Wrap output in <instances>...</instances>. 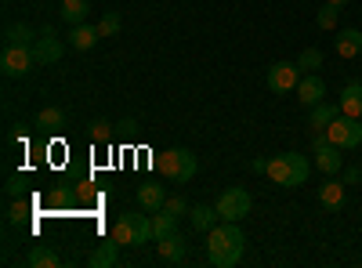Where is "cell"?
Here are the masks:
<instances>
[{"instance_id": "1", "label": "cell", "mask_w": 362, "mask_h": 268, "mask_svg": "<svg viewBox=\"0 0 362 268\" xmlns=\"http://www.w3.org/2000/svg\"><path fill=\"white\" fill-rule=\"evenodd\" d=\"M243 243H247V235H243V228H239L235 221L214 225L206 232V257H210V264H218V268L239 264V257H243Z\"/></svg>"}, {"instance_id": "2", "label": "cell", "mask_w": 362, "mask_h": 268, "mask_svg": "<svg viewBox=\"0 0 362 268\" xmlns=\"http://www.w3.org/2000/svg\"><path fill=\"white\" fill-rule=\"evenodd\" d=\"M264 174L272 177V185L297 189V185L308 182L312 163H308V156H300V153H283V156H272V160H268V170H264Z\"/></svg>"}, {"instance_id": "3", "label": "cell", "mask_w": 362, "mask_h": 268, "mask_svg": "<svg viewBox=\"0 0 362 268\" xmlns=\"http://www.w3.org/2000/svg\"><path fill=\"white\" fill-rule=\"evenodd\" d=\"M156 167L170 177L174 185H185V182H192V177H196L199 160H196V153H189V148H167V153L156 160Z\"/></svg>"}, {"instance_id": "4", "label": "cell", "mask_w": 362, "mask_h": 268, "mask_svg": "<svg viewBox=\"0 0 362 268\" xmlns=\"http://www.w3.org/2000/svg\"><path fill=\"white\" fill-rule=\"evenodd\" d=\"M344 148L334 145L326 138V131H312V156H315V167L329 177V174H341V163H344Z\"/></svg>"}, {"instance_id": "5", "label": "cell", "mask_w": 362, "mask_h": 268, "mask_svg": "<svg viewBox=\"0 0 362 268\" xmlns=\"http://www.w3.org/2000/svg\"><path fill=\"white\" fill-rule=\"evenodd\" d=\"M218 214H221V221H243L247 214H250V206H254V199H250V192L247 189H225L221 196H218Z\"/></svg>"}, {"instance_id": "6", "label": "cell", "mask_w": 362, "mask_h": 268, "mask_svg": "<svg viewBox=\"0 0 362 268\" xmlns=\"http://www.w3.org/2000/svg\"><path fill=\"white\" fill-rule=\"evenodd\" d=\"M326 138L348 153V148H358V145H362V124L355 120V116H344V112H341L337 120L326 127Z\"/></svg>"}, {"instance_id": "7", "label": "cell", "mask_w": 362, "mask_h": 268, "mask_svg": "<svg viewBox=\"0 0 362 268\" xmlns=\"http://www.w3.org/2000/svg\"><path fill=\"white\" fill-rule=\"evenodd\" d=\"M33 66H37L33 47H22V44H4V54H0V69H4V76H25Z\"/></svg>"}, {"instance_id": "8", "label": "cell", "mask_w": 362, "mask_h": 268, "mask_svg": "<svg viewBox=\"0 0 362 268\" xmlns=\"http://www.w3.org/2000/svg\"><path fill=\"white\" fill-rule=\"evenodd\" d=\"M300 83V66L297 62H276L268 69V91L272 95H286V91H297Z\"/></svg>"}, {"instance_id": "9", "label": "cell", "mask_w": 362, "mask_h": 268, "mask_svg": "<svg viewBox=\"0 0 362 268\" xmlns=\"http://www.w3.org/2000/svg\"><path fill=\"white\" fill-rule=\"evenodd\" d=\"M62 54H66V44L54 37V29H44V33L37 37V44H33V58H37V66H51V62H58Z\"/></svg>"}, {"instance_id": "10", "label": "cell", "mask_w": 362, "mask_h": 268, "mask_svg": "<svg viewBox=\"0 0 362 268\" xmlns=\"http://www.w3.org/2000/svg\"><path fill=\"white\" fill-rule=\"evenodd\" d=\"M156 250H160V257L167 264H181L185 254H189V243H185V235H181V232H170L167 240H156Z\"/></svg>"}, {"instance_id": "11", "label": "cell", "mask_w": 362, "mask_h": 268, "mask_svg": "<svg viewBox=\"0 0 362 268\" xmlns=\"http://www.w3.org/2000/svg\"><path fill=\"white\" fill-rule=\"evenodd\" d=\"M344 199H348V192H344V182H337V177L329 174L326 182L319 185V203L326 206V211H341V206H344Z\"/></svg>"}, {"instance_id": "12", "label": "cell", "mask_w": 362, "mask_h": 268, "mask_svg": "<svg viewBox=\"0 0 362 268\" xmlns=\"http://www.w3.org/2000/svg\"><path fill=\"white\" fill-rule=\"evenodd\" d=\"M109 240H116L119 247H138V221H134V211H127V214L116 218Z\"/></svg>"}, {"instance_id": "13", "label": "cell", "mask_w": 362, "mask_h": 268, "mask_svg": "<svg viewBox=\"0 0 362 268\" xmlns=\"http://www.w3.org/2000/svg\"><path fill=\"white\" fill-rule=\"evenodd\" d=\"M334 47H337V58H344V62L358 58V54H362V29H341L337 40H334Z\"/></svg>"}, {"instance_id": "14", "label": "cell", "mask_w": 362, "mask_h": 268, "mask_svg": "<svg viewBox=\"0 0 362 268\" xmlns=\"http://www.w3.org/2000/svg\"><path fill=\"white\" fill-rule=\"evenodd\" d=\"M322 95H326V83H322L315 73L300 76V83H297V98L305 102L308 109H312V105H319V102H322Z\"/></svg>"}, {"instance_id": "15", "label": "cell", "mask_w": 362, "mask_h": 268, "mask_svg": "<svg viewBox=\"0 0 362 268\" xmlns=\"http://www.w3.org/2000/svg\"><path fill=\"white\" fill-rule=\"evenodd\" d=\"M138 206L148 214H160L163 206H167V192L163 185H138Z\"/></svg>"}, {"instance_id": "16", "label": "cell", "mask_w": 362, "mask_h": 268, "mask_svg": "<svg viewBox=\"0 0 362 268\" xmlns=\"http://www.w3.org/2000/svg\"><path fill=\"white\" fill-rule=\"evenodd\" d=\"M102 37H98V25H87V22H80V25H73L69 29V44L76 47V51H90Z\"/></svg>"}, {"instance_id": "17", "label": "cell", "mask_w": 362, "mask_h": 268, "mask_svg": "<svg viewBox=\"0 0 362 268\" xmlns=\"http://www.w3.org/2000/svg\"><path fill=\"white\" fill-rule=\"evenodd\" d=\"M341 116V105H329V102H319V105H312V116H308V127L312 131H326L329 124H334Z\"/></svg>"}, {"instance_id": "18", "label": "cell", "mask_w": 362, "mask_h": 268, "mask_svg": "<svg viewBox=\"0 0 362 268\" xmlns=\"http://www.w3.org/2000/svg\"><path fill=\"white\" fill-rule=\"evenodd\" d=\"M341 112L344 116H355V120H362V83H348L341 91Z\"/></svg>"}, {"instance_id": "19", "label": "cell", "mask_w": 362, "mask_h": 268, "mask_svg": "<svg viewBox=\"0 0 362 268\" xmlns=\"http://www.w3.org/2000/svg\"><path fill=\"white\" fill-rule=\"evenodd\" d=\"M4 40L8 44H22V47H33L37 44V33H33V25H25V22H11L4 29Z\"/></svg>"}, {"instance_id": "20", "label": "cell", "mask_w": 362, "mask_h": 268, "mask_svg": "<svg viewBox=\"0 0 362 268\" xmlns=\"http://www.w3.org/2000/svg\"><path fill=\"white\" fill-rule=\"evenodd\" d=\"M116 250H119V243H116V240H109V243H102L95 254L87 257V264H90V268H112V264L119 261V254H116Z\"/></svg>"}, {"instance_id": "21", "label": "cell", "mask_w": 362, "mask_h": 268, "mask_svg": "<svg viewBox=\"0 0 362 268\" xmlns=\"http://www.w3.org/2000/svg\"><path fill=\"white\" fill-rule=\"evenodd\" d=\"M189 218H192V228L196 232H210V228H214L218 225V206H196V211H189Z\"/></svg>"}, {"instance_id": "22", "label": "cell", "mask_w": 362, "mask_h": 268, "mask_svg": "<svg viewBox=\"0 0 362 268\" xmlns=\"http://www.w3.org/2000/svg\"><path fill=\"white\" fill-rule=\"evenodd\" d=\"M25 264L29 268H54L58 264V254L51 250V247H29V254H25Z\"/></svg>"}, {"instance_id": "23", "label": "cell", "mask_w": 362, "mask_h": 268, "mask_svg": "<svg viewBox=\"0 0 362 268\" xmlns=\"http://www.w3.org/2000/svg\"><path fill=\"white\" fill-rule=\"evenodd\" d=\"M37 127H44V131H58V127H66V112L58 109V105L40 109V112H37Z\"/></svg>"}, {"instance_id": "24", "label": "cell", "mask_w": 362, "mask_h": 268, "mask_svg": "<svg viewBox=\"0 0 362 268\" xmlns=\"http://www.w3.org/2000/svg\"><path fill=\"white\" fill-rule=\"evenodd\" d=\"M170 232H177V218H174L170 211L153 214V240H167Z\"/></svg>"}, {"instance_id": "25", "label": "cell", "mask_w": 362, "mask_h": 268, "mask_svg": "<svg viewBox=\"0 0 362 268\" xmlns=\"http://www.w3.org/2000/svg\"><path fill=\"white\" fill-rule=\"evenodd\" d=\"M87 0H62V18L69 22V25H80V22H87Z\"/></svg>"}, {"instance_id": "26", "label": "cell", "mask_w": 362, "mask_h": 268, "mask_svg": "<svg viewBox=\"0 0 362 268\" xmlns=\"http://www.w3.org/2000/svg\"><path fill=\"white\" fill-rule=\"evenodd\" d=\"M297 66H300V73L319 69V66H322V51H319V47H305V51L297 54Z\"/></svg>"}, {"instance_id": "27", "label": "cell", "mask_w": 362, "mask_h": 268, "mask_svg": "<svg viewBox=\"0 0 362 268\" xmlns=\"http://www.w3.org/2000/svg\"><path fill=\"white\" fill-rule=\"evenodd\" d=\"M337 15H341V8H337V4H322V8H319V15H315V25L329 33V29H337Z\"/></svg>"}, {"instance_id": "28", "label": "cell", "mask_w": 362, "mask_h": 268, "mask_svg": "<svg viewBox=\"0 0 362 268\" xmlns=\"http://www.w3.org/2000/svg\"><path fill=\"white\" fill-rule=\"evenodd\" d=\"M119 25H124V18H119L116 11H105V15H102V22H98V37H102V40L116 37V33H119Z\"/></svg>"}, {"instance_id": "29", "label": "cell", "mask_w": 362, "mask_h": 268, "mask_svg": "<svg viewBox=\"0 0 362 268\" xmlns=\"http://www.w3.org/2000/svg\"><path fill=\"white\" fill-rule=\"evenodd\" d=\"M163 211H170L174 218H181V214H189V199H185V196H167Z\"/></svg>"}, {"instance_id": "30", "label": "cell", "mask_w": 362, "mask_h": 268, "mask_svg": "<svg viewBox=\"0 0 362 268\" xmlns=\"http://www.w3.org/2000/svg\"><path fill=\"white\" fill-rule=\"evenodd\" d=\"M29 218V203H11L8 206V225H22Z\"/></svg>"}, {"instance_id": "31", "label": "cell", "mask_w": 362, "mask_h": 268, "mask_svg": "<svg viewBox=\"0 0 362 268\" xmlns=\"http://www.w3.org/2000/svg\"><path fill=\"white\" fill-rule=\"evenodd\" d=\"M90 138H95V141H109L112 138V127L105 120H95V124H90Z\"/></svg>"}, {"instance_id": "32", "label": "cell", "mask_w": 362, "mask_h": 268, "mask_svg": "<svg viewBox=\"0 0 362 268\" xmlns=\"http://www.w3.org/2000/svg\"><path fill=\"white\" fill-rule=\"evenodd\" d=\"M4 192H8L11 199H18V196L25 192V182H22V177H18V174H11V177H8V185H4Z\"/></svg>"}, {"instance_id": "33", "label": "cell", "mask_w": 362, "mask_h": 268, "mask_svg": "<svg viewBox=\"0 0 362 268\" xmlns=\"http://www.w3.org/2000/svg\"><path fill=\"white\" fill-rule=\"evenodd\" d=\"M358 177H362V170H358V167H348V170H344V185H355Z\"/></svg>"}, {"instance_id": "34", "label": "cell", "mask_w": 362, "mask_h": 268, "mask_svg": "<svg viewBox=\"0 0 362 268\" xmlns=\"http://www.w3.org/2000/svg\"><path fill=\"white\" fill-rule=\"evenodd\" d=\"M138 127V120H134V116H127V120H119V131H124V134H131Z\"/></svg>"}, {"instance_id": "35", "label": "cell", "mask_w": 362, "mask_h": 268, "mask_svg": "<svg viewBox=\"0 0 362 268\" xmlns=\"http://www.w3.org/2000/svg\"><path fill=\"white\" fill-rule=\"evenodd\" d=\"M250 170H257V174H264V170H268V160H254V163H250Z\"/></svg>"}, {"instance_id": "36", "label": "cell", "mask_w": 362, "mask_h": 268, "mask_svg": "<svg viewBox=\"0 0 362 268\" xmlns=\"http://www.w3.org/2000/svg\"><path fill=\"white\" fill-rule=\"evenodd\" d=\"M326 4H337V8H344V4H348V0H326Z\"/></svg>"}]
</instances>
